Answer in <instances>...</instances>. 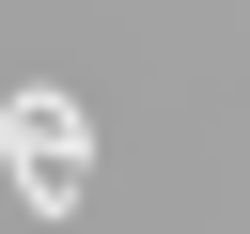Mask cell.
<instances>
[{
	"mask_svg": "<svg viewBox=\"0 0 250 234\" xmlns=\"http://www.w3.org/2000/svg\"><path fill=\"white\" fill-rule=\"evenodd\" d=\"M0 140H16V203H31V218H78V156H94L78 94H16V109H0Z\"/></svg>",
	"mask_w": 250,
	"mask_h": 234,
	"instance_id": "obj_1",
	"label": "cell"
}]
</instances>
